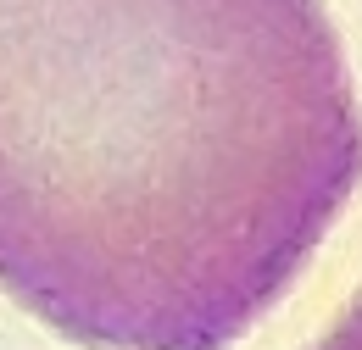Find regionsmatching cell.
Listing matches in <instances>:
<instances>
[{
    "instance_id": "cell-1",
    "label": "cell",
    "mask_w": 362,
    "mask_h": 350,
    "mask_svg": "<svg viewBox=\"0 0 362 350\" xmlns=\"http://www.w3.org/2000/svg\"><path fill=\"white\" fill-rule=\"evenodd\" d=\"M362 183L323 0H0V289L90 350H228Z\"/></svg>"
},
{
    "instance_id": "cell-2",
    "label": "cell",
    "mask_w": 362,
    "mask_h": 350,
    "mask_svg": "<svg viewBox=\"0 0 362 350\" xmlns=\"http://www.w3.org/2000/svg\"><path fill=\"white\" fill-rule=\"evenodd\" d=\"M313 350H362V295L351 301V311H346V317H340Z\"/></svg>"
}]
</instances>
